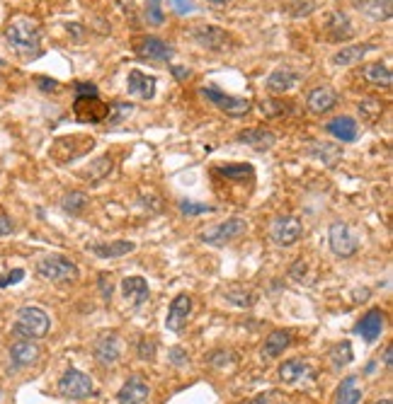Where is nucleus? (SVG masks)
I'll return each instance as SVG.
<instances>
[{
	"label": "nucleus",
	"mask_w": 393,
	"mask_h": 404,
	"mask_svg": "<svg viewBox=\"0 0 393 404\" xmlns=\"http://www.w3.org/2000/svg\"><path fill=\"white\" fill-rule=\"evenodd\" d=\"M6 39H8V44L15 49V54L30 59V56L39 54L41 30L35 20H30V17H15V20L6 27Z\"/></svg>",
	"instance_id": "nucleus-1"
},
{
	"label": "nucleus",
	"mask_w": 393,
	"mask_h": 404,
	"mask_svg": "<svg viewBox=\"0 0 393 404\" xmlns=\"http://www.w3.org/2000/svg\"><path fill=\"white\" fill-rule=\"evenodd\" d=\"M35 269H37V276L51 283H73L80 279L78 266H75L68 256H61V254L44 256V259L37 261Z\"/></svg>",
	"instance_id": "nucleus-2"
},
{
	"label": "nucleus",
	"mask_w": 393,
	"mask_h": 404,
	"mask_svg": "<svg viewBox=\"0 0 393 404\" xmlns=\"http://www.w3.org/2000/svg\"><path fill=\"white\" fill-rule=\"evenodd\" d=\"M49 327H51V320L41 307L27 305L17 310L12 332H15L17 336H22V339H41V336H46Z\"/></svg>",
	"instance_id": "nucleus-3"
},
{
	"label": "nucleus",
	"mask_w": 393,
	"mask_h": 404,
	"mask_svg": "<svg viewBox=\"0 0 393 404\" xmlns=\"http://www.w3.org/2000/svg\"><path fill=\"white\" fill-rule=\"evenodd\" d=\"M189 39L202 49L209 51H231L236 46V39L226 30L216 25H194L189 30Z\"/></svg>",
	"instance_id": "nucleus-4"
},
{
	"label": "nucleus",
	"mask_w": 393,
	"mask_h": 404,
	"mask_svg": "<svg viewBox=\"0 0 393 404\" xmlns=\"http://www.w3.org/2000/svg\"><path fill=\"white\" fill-rule=\"evenodd\" d=\"M245 230H248V221H245V218H229V221L219 223V225H211V228H207V230H202L200 240L211 247H224V245H229L231 240L243 235Z\"/></svg>",
	"instance_id": "nucleus-5"
},
{
	"label": "nucleus",
	"mask_w": 393,
	"mask_h": 404,
	"mask_svg": "<svg viewBox=\"0 0 393 404\" xmlns=\"http://www.w3.org/2000/svg\"><path fill=\"white\" fill-rule=\"evenodd\" d=\"M328 242H330V250H333L335 256L340 259H349V256L357 254L359 250V237L354 235V230L343 221H335L330 223V230H328Z\"/></svg>",
	"instance_id": "nucleus-6"
},
{
	"label": "nucleus",
	"mask_w": 393,
	"mask_h": 404,
	"mask_svg": "<svg viewBox=\"0 0 393 404\" xmlns=\"http://www.w3.org/2000/svg\"><path fill=\"white\" fill-rule=\"evenodd\" d=\"M95 385L83 370L78 368H68L64 373V378L59 380V394L66 399H88L93 397Z\"/></svg>",
	"instance_id": "nucleus-7"
},
{
	"label": "nucleus",
	"mask_w": 393,
	"mask_h": 404,
	"mask_svg": "<svg viewBox=\"0 0 393 404\" xmlns=\"http://www.w3.org/2000/svg\"><path fill=\"white\" fill-rule=\"evenodd\" d=\"M202 94H204V97L209 99L216 109H221V112L229 114V117H243V114L250 112L248 99L226 94V92H221L219 88H214V85H204V88H202Z\"/></svg>",
	"instance_id": "nucleus-8"
},
{
	"label": "nucleus",
	"mask_w": 393,
	"mask_h": 404,
	"mask_svg": "<svg viewBox=\"0 0 393 404\" xmlns=\"http://www.w3.org/2000/svg\"><path fill=\"white\" fill-rule=\"evenodd\" d=\"M304 235V225L296 216H279L277 221L272 223V230H269V237H272L274 245L279 247H291L301 240Z\"/></svg>",
	"instance_id": "nucleus-9"
},
{
	"label": "nucleus",
	"mask_w": 393,
	"mask_h": 404,
	"mask_svg": "<svg viewBox=\"0 0 393 404\" xmlns=\"http://www.w3.org/2000/svg\"><path fill=\"white\" fill-rule=\"evenodd\" d=\"M73 112L78 121L100 123V121H105V119H110V104L100 102L97 94H93V97H75Z\"/></svg>",
	"instance_id": "nucleus-10"
},
{
	"label": "nucleus",
	"mask_w": 393,
	"mask_h": 404,
	"mask_svg": "<svg viewBox=\"0 0 393 404\" xmlns=\"http://www.w3.org/2000/svg\"><path fill=\"white\" fill-rule=\"evenodd\" d=\"M323 30L325 34H328L330 41H338V44H343V41H349L354 37V25L352 20H349L347 15H345L343 10H330L325 12L323 17Z\"/></svg>",
	"instance_id": "nucleus-11"
},
{
	"label": "nucleus",
	"mask_w": 393,
	"mask_h": 404,
	"mask_svg": "<svg viewBox=\"0 0 393 404\" xmlns=\"http://www.w3.org/2000/svg\"><path fill=\"white\" fill-rule=\"evenodd\" d=\"M95 361L102 365V368H115L122 358V341L119 336L112 332V334H102L100 339L93 344Z\"/></svg>",
	"instance_id": "nucleus-12"
},
{
	"label": "nucleus",
	"mask_w": 393,
	"mask_h": 404,
	"mask_svg": "<svg viewBox=\"0 0 393 404\" xmlns=\"http://www.w3.org/2000/svg\"><path fill=\"white\" fill-rule=\"evenodd\" d=\"M383 327H386V312H383L381 307H372V310L354 325V334L362 336L367 344H374V341L381 336Z\"/></svg>",
	"instance_id": "nucleus-13"
},
{
	"label": "nucleus",
	"mask_w": 393,
	"mask_h": 404,
	"mask_svg": "<svg viewBox=\"0 0 393 404\" xmlns=\"http://www.w3.org/2000/svg\"><path fill=\"white\" fill-rule=\"evenodd\" d=\"M134 51L148 61H170L175 56L173 46L165 44L158 37H139V39H134Z\"/></svg>",
	"instance_id": "nucleus-14"
},
{
	"label": "nucleus",
	"mask_w": 393,
	"mask_h": 404,
	"mask_svg": "<svg viewBox=\"0 0 393 404\" xmlns=\"http://www.w3.org/2000/svg\"><path fill=\"white\" fill-rule=\"evenodd\" d=\"M189 315H192V298H189L187 293H180V296L170 303L168 317H165V327H168L170 332H182Z\"/></svg>",
	"instance_id": "nucleus-15"
},
{
	"label": "nucleus",
	"mask_w": 393,
	"mask_h": 404,
	"mask_svg": "<svg viewBox=\"0 0 393 404\" xmlns=\"http://www.w3.org/2000/svg\"><path fill=\"white\" fill-rule=\"evenodd\" d=\"M325 131H328L330 136H333V139H338L340 143H354V141L359 139V123H357V119L347 117V114L330 119V121L325 123Z\"/></svg>",
	"instance_id": "nucleus-16"
},
{
	"label": "nucleus",
	"mask_w": 393,
	"mask_h": 404,
	"mask_svg": "<svg viewBox=\"0 0 393 404\" xmlns=\"http://www.w3.org/2000/svg\"><path fill=\"white\" fill-rule=\"evenodd\" d=\"M148 394H151L148 383H146L141 375H131V378L122 385L119 392H117V402L119 404H144L146 399H148Z\"/></svg>",
	"instance_id": "nucleus-17"
},
{
	"label": "nucleus",
	"mask_w": 393,
	"mask_h": 404,
	"mask_svg": "<svg viewBox=\"0 0 393 404\" xmlns=\"http://www.w3.org/2000/svg\"><path fill=\"white\" fill-rule=\"evenodd\" d=\"M236 141L250 145V148H255V150H269V148H274V143H277V136H274L269 128L255 126V128H243V131L236 136Z\"/></svg>",
	"instance_id": "nucleus-18"
},
{
	"label": "nucleus",
	"mask_w": 393,
	"mask_h": 404,
	"mask_svg": "<svg viewBox=\"0 0 393 404\" xmlns=\"http://www.w3.org/2000/svg\"><path fill=\"white\" fill-rule=\"evenodd\" d=\"M122 296H124L126 303H131V307H141L144 303H148L151 291L146 279L141 276H126L122 281Z\"/></svg>",
	"instance_id": "nucleus-19"
},
{
	"label": "nucleus",
	"mask_w": 393,
	"mask_h": 404,
	"mask_svg": "<svg viewBox=\"0 0 393 404\" xmlns=\"http://www.w3.org/2000/svg\"><path fill=\"white\" fill-rule=\"evenodd\" d=\"M299 80H301V75L296 73V70H291V68H274L272 73L267 75V90L269 92H274V94H284V92H289V90H294L296 85H299Z\"/></svg>",
	"instance_id": "nucleus-20"
},
{
	"label": "nucleus",
	"mask_w": 393,
	"mask_h": 404,
	"mask_svg": "<svg viewBox=\"0 0 393 404\" xmlns=\"http://www.w3.org/2000/svg\"><path fill=\"white\" fill-rule=\"evenodd\" d=\"M155 85H158V80H155L153 75L141 73V70H131L129 78H126V90H129V94H134V97H139V99H153Z\"/></svg>",
	"instance_id": "nucleus-21"
},
{
	"label": "nucleus",
	"mask_w": 393,
	"mask_h": 404,
	"mask_svg": "<svg viewBox=\"0 0 393 404\" xmlns=\"http://www.w3.org/2000/svg\"><path fill=\"white\" fill-rule=\"evenodd\" d=\"M309 109L314 114H325L338 104V92H335L330 85H320V88H314L309 92V99H306Z\"/></svg>",
	"instance_id": "nucleus-22"
},
{
	"label": "nucleus",
	"mask_w": 393,
	"mask_h": 404,
	"mask_svg": "<svg viewBox=\"0 0 393 404\" xmlns=\"http://www.w3.org/2000/svg\"><path fill=\"white\" fill-rule=\"evenodd\" d=\"M10 361H12V368H27V365L37 363L39 361V346L27 339L15 341L10 346Z\"/></svg>",
	"instance_id": "nucleus-23"
},
{
	"label": "nucleus",
	"mask_w": 393,
	"mask_h": 404,
	"mask_svg": "<svg viewBox=\"0 0 393 404\" xmlns=\"http://www.w3.org/2000/svg\"><path fill=\"white\" fill-rule=\"evenodd\" d=\"M95 256H100V259H117V256H124L129 252L136 250V242L129 240H117V242H95V245L88 247Z\"/></svg>",
	"instance_id": "nucleus-24"
},
{
	"label": "nucleus",
	"mask_w": 393,
	"mask_h": 404,
	"mask_svg": "<svg viewBox=\"0 0 393 404\" xmlns=\"http://www.w3.org/2000/svg\"><path fill=\"white\" fill-rule=\"evenodd\" d=\"M354 8H357L362 15H367L369 20H391L393 15V8H391V0H352Z\"/></svg>",
	"instance_id": "nucleus-25"
},
{
	"label": "nucleus",
	"mask_w": 393,
	"mask_h": 404,
	"mask_svg": "<svg viewBox=\"0 0 393 404\" xmlns=\"http://www.w3.org/2000/svg\"><path fill=\"white\" fill-rule=\"evenodd\" d=\"M369 51H374L372 44H354V46H345V49H340L338 54L330 59V63L335 65V68H347V65H354V63H362V59L369 54Z\"/></svg>",
	"instance_id": "nucleus-26"
},
{
	"label": "nucleus",
	"mask_w": 393,
	"mask_h": 404,
	"mask_svg": "<svg viewBox=\"0 0 393 404\" xmlns=\"http://www.w3.org/2000/svg\"><path fill=\"white\" fill-rule=\"evenodd\" d=\"M214 174H221V177L229 179V182H233V184H245V179H248V182L255 179V170H253V165H248V163L219 165V168H214Z\"/></svg>",
	"instance_id": "nucleus-27"
},
{
	"label": "nucleus",
	"mask_w": 393,
	"mask_h": 404,
	"mask_svg": "<svg viewBox=\"0 0 393 404\" xmlns=\"http://www.w3.org/2000/svg\"><path fill=\"white\" fill-rule=\"evenodd\" d=\"M291 344V332L289 330H274L272 334L265 339L262 346V356L265 358H277V356L284 354V349Z\"/></svg>",
	"instance_id": "nucleus-28"
},
{
	"label": "nucleus",
	"mask_w": 393,
	"mask_h": 404,
	"mask_svg": "<svg viewBox=\"0 0 393 404\" xmlns=\"http://www.w3.org/2000/svg\"><path fill=\"white\" fill-rule=\"evenodd\" d=\"M309 155L316 160H320L323 165H328V168H335V165L343 160V148H340V145H333V143H311Z\"/></svg>",
	"instance_id": "nucleus-29"
},
{
	"label": "nucleus",
	"mask_w": 393,
	"mask_h": 404,
	"mask_svg": "<svg viewBox=\"0 0 393 404\" xmlns=\"http://www.w3.org/2000/svg\"><path fill=\"white\" fill-rule=\"evenodd\" d=\"M314 370H311V365L306 363L304 358H289L287 363L279 368V378L284 380V383H299V380H304L306 375H311Z\"/></svg>",
	"instance_id": "nucleus-30"
},
{
	"label": "nucleus",
	"mask_w": 393,
	"mask_h": 404,
	"mask_svg": "<svg viewBox=\"0 0 393 404\" xmlns=\"http://www.w3.org/2000/svg\"><path fill=\"white\" fill-rule=\"evenodd\" d=\"M362 402V390L357 385V375H347L340 383L338 392H335V404H359Z\"/></svg>",
	"instance_id": "nucleus-31"
},
{
	"label": "nucleus",
	"mask_w": 393,
	"mask_h": 404,
	"mask_svg": "<svg viewBox=\"0 0 393 404\" xmlns=\"http://www.w3.org/2000/svg\"><path fill=\"white\" fill-rule=\"evenodd\" d=\"M362 75H364V80H367V83L376 85V88H391V85H393V73H391V68H388L386 63H369V65H364Z\"/></svg>",
	"instance_id": "nucleus-32"
},
{
	"label": "nucleus",
	"mask_w": 393,
	"mask_h": 404,
	"mask_svg": "<svg viewBox=\"0 0 393 404\" xmlns=\"http://www.w3.org/2000/svg\"><path fill=\"white\" fill-rule=\"evenodd\" d=\"M258 107H260V114H262V117L279 119V117H287V114H291L294 104L289 102V99H282V97H269V99H262Z\"/></svg>",
	"instance_id": "nucleus-33"
},
{
	"label": "nucleus",
	"mask_w": 393,
	"mask_h": 404,
	"mask_svg": "<svg viewBox=\"0 0 393 404\" xmlns=\"http://www.w3.org/2000/svg\"><path fill=\"white\" fill-rule=\"evenodd\" d=\"M328 358H330V363H333L335 370H343L345 365H349L354 358L352 344H349V341H340V344H335L333 349L328 351Z\"/></svg>",
	"instance_id": "nucleus-34"
},
{
	"label": "nucleus",
	"mask_w": 393,
	"mask_h": 404,
	"mask_svg": "<svg viewBox=\"0 0 393 404\" xmlns=\"http://www.w3.org/2000/svg\"><path fill=\"white\" fill-rule=\"evenodd\" d=\"M224 298L236 307H253L255 305V293L248 291L245 286H231L229 291L224 293Z\"/></svg>",
	"instance_id": "nucleus-35"
},
{
	"label": "nucleus",
	"mask_w": 393,
	"mask_h": 404,
	"mask_svg": "<svg viewBox=\"0 0 393 404\" xmlns=\"http://www.w3.org/2000/svg\"><path fill=\"white\" fill-rule=\"evenodd\" d=\"M88 203H90V199H88V194H83V192H70L61 199V208H64L66 213H70V216H78L80 211H85Z\"/></svg>",
	"instance_id": "nucleus-36"
},
{
	"label": "nucleus",
	"mask_w": 393,
	"mask_h": 404,
	"mask_svg": "<svg viewBox=\"0 0 393 404\" xmlns=\"http://www.w3.org/2000/svg\"><path fill=\"white\" fill-rule=\"evenodd\" d=\"M284 10L291 17H309L316 10V0H284Z\"/></svg>",
	"instance_id": "nucleus-37"
},
{
	"label": "nucleus",
	"mask_w": 393,
	"mask_h": 404,
	"mask_svg": "<svg viewBox=\"0 0 393 404\" xmlns=\"http://www.w3.org/2000/svg\"><path fill=\"white\" fill-rule=\"evenodd\" d=\"M207 363L214 365V368H219V370H226L236 363V354L233 351H226V349H216L207 356Z\"/></svg>",
	"instance_id": "nucleus-38"
},
{
	"label": "nucleus",
	"mask_w": 393,
	"mask_h": 404,
	"mask_svg": "<svg viewBox=\"0 0 393 404\" xmlns=\"http://www.w3.org/2000/svg\"><path fill=\"white\" fill-rule=\"evenodd\" d=\"M146 20H148V25H155V27L165 22L160 0H146Z\"/></svg>",
	"instance_id": "nucleus-39"
},
{
	"label": "nucleus",
	"mask_w": 393,
	"mask_h": 404,
	"mask_svg": "<svg viewBox=\"0 0 393 404\" xmlns=\"http://www.w3.org/2000/svg\"><path fill=\"white\" fill-rule=\"evenodd\" d=\"M136 356H139L141 361H153L155 358V341L151 339V336H141V339L136 341Z\"/></svg>",
	"instance_id": "nucleus-40"
},
{
	"label": "nucleus",
	"mask_w": 393,
	"mask_h": 404,
	"mask_svg": "<svg viewBox=\"0 0 393 404\" xmlns=\"http://www.w3.org/2000/svg\"><path fill=\"white\" fill-rule=\"evenodd\" d=\"M112 172V160L110 158H100L97 163H93V170H88V172H83V177L88 179H102L105 174Z\"/></svg>",
	"instance_id": "nucleus-41"
},
{
	"label": "nucleus",
	"mask_w": 393,
	"mask_h": 404,
	"mask_svg": "<svg viewBox=\"0 0 393 404\" xmlns=\"http://www.w3.org/2000/svg\"><path fill=\"white\" fill-rule=\"evenodd\" d=\"M180 211L184 216H202V213H214V206H207V203H197V201H180Z\"/></svg>",
	"instance_id": "nucleus-42"
},
{
	"label": "nucleus",
	"mask_w": 393,
	"mask_h": 404,
	"mask_svg": "<svg viewBox=\"0 0 393 404\" xmlns=\"http://www.w3.org/2000/svg\"><path fill=\"white\" fill-rule=\"evenodd\" d=\"M168 363L175 365V368H184V365L189 363L187 351H184L182 346H173V349L168 351Z\"/></svg>",
	"instance_id": "nucleus-43"
},
{
	"label": "nucleus",
	"mask_w": 393,
	"mask_h": 404,
	"mask_svg": "<svg viewBox=\"0 0 393 404\" xmlns=\"http://www.w3.org/2000/svg\"><path fill=\"white\" fill-rule=\"evenodd\" d=\"M35 83H37V88L41 90V92H61L64 90V85L59 83V80H51V78H44V75H37L35 78Z\"/></svg>",
	"instance_id": "nucleus-44"
},
{
	"label": "nucleus",
	"mask_w": 393,
	"mask_h": 404,
	"mask_svg": "<svg viewBox=\"0 0 393 404\" xmlns=\"http://www.w3.org/2000/svg\"><path fill=\"white\" fill-rule=\"evenodd\" d=\"M110 112H115V119H110V123H117V121H122L124 117H131V112H134V104L117 102V104H112V107H110Z\"/></svg>",
	"instance_id": "nucleus-45"
},
{
	"label": "nucleus",
	"mask_w": 393,
	"mask_h": 404,
	"mask_svg": "<svg viewBox=\"0 0 393 404\" xmlns=\"http://www.w3.org/2000/svg\"><path fill=\"white\" fill-rule=\"evenodd\" d=\"M97 286H100L102 298H105V301L110 303V301H112V293H115V286H112V279L107 276V274H100V281H97Z\"/></svg>",
	"instance_id": "nucleus-46"
},
{
	"label": "nucleus",
	"mask_w": 393,
	"mask_h": 404,
	"mask_svg": "<svg viewBox=\"0 0 393 404\" xmlns=\"http://www.w3.org/2000/svg\"><path fill=\"white\" fill-rule=\"evenodd\" d=\"M359 112L367 117H376V114H381V104L376 99H364V102H359Z\"/></svg>",
	"instance_id": "nucleus-47"
},
{
	"label": "nucleus",
	"mask_w": 393,
	"mask_h": 404,
	"mask_svg": "<svg viewBox=\"0 0 393 404\" xmlns=\"http://www.w3.org/2000/svg\"><path fill=\"white\" fill-rule=\"evenodd\" d=\"M25 279V272L22 269H12L8 276H0V288H6V286H12V283H17V281H22Z\"/></svg>",
	"instance_id": "nucleus-48"
},
{
	"label": "nucleus",
	"mask_w": 393,
	"mask_h": 404,
	"mask_svg": "<svg viewBox=\"0 0 393 404\" xmlns=\"http://www.w3.org/2000/svg\"><path fill=\"white\" fill-rule=\"evenodd\" d=\"M97 94V88L93 83H78L75 85V97H93Z\"/></svg>",
	"instance_id": "nucleus-49"
},
{
	"label": "nucleus",
	"mask_w": 393,
	"mask_h": 404,
	"mask_svg": "<svg viewBox=\"0 0 393 404\" xmlns=\"http://www.w3.org/2000/svg\"><path fill=\"white\" fill-rule=\"evenodd\" d=\"M170 6L175 8V12H178V15H187V12L194 10V6L189 3V0H170Z\"/></svg>",
	"instance_id": "nucleus-50"
},
{
	"label": "nucleus",
	"mask_w": 393,
	"mask_h": 404,
	"mask_svg": "<svg viewBox=\"0 0 393 404\" xmlns=\"http://www.w3.org/2000/svg\"><path fill=\"white\" fill-rule=\"evenodd\" d=\"M15 230V225H12V221L8 216H0V237L10 235V232Z\"/></svg>",
	"instance_id": "nucleus-51"
},
{
	"label": "nucleus",
	"mask_w": 393,
	"mask_h": 404,
	"mask_svg": "<svg viewBox=\"0 0 393 404\" xmlns=\"http://www.w3.org/2000/svg\"><path fill=\"white\" fill-rule=\"evenodd\" d=\"M272 399H274V394L267 392V394H258V397L248 399V402H243V404H272Z\"/></svg>",
	"instance_id": "nucleus-52"
},
{
	"label": "nucleus",
	"mask_w": 393,
	"mask_h": 404,
	"mask_svg": "<svg viewBox=\"0 0 393 404\" xmlns=\"http://www.w3.org/2000/svg\"><path fill=\"white\" fill-rule=\"evenodd\" d=\"M170 70H173V75H175L178 80H187L189 75H192V73H189V68H184V65H173Z\"/></svg>",
	"instance_id": "nucleus-53"
},
{
	"label": "nucleus",
	"mask_w": 393,
	"mask_h": 404,
	"mask_svg": "<svg viewBox=\"0 0 393 404\" xmlns=\"http://www.w3.org/2000/svg\"><path fill=\"white\" fill-rule=\"evenodd\" d=\"M383 365L391 368V346H386V351H383Z\"/></svg>",
	"instance_id": "nucleus-54"
},
{
	"label": "nucleus",
	"mask_w": 393,
	"mask_h": 404,
	"mask_svg": "<svg viewBox=\"0 0 393 404\" xmlns=\"http://www.w3.org/2000/svg\"><path fill=\"white\" fill-rule=\"evenodd\" d=\"M209 3H211V6H224L226 0H209Z\"/></svg>",
	"instance_id": "nucleus-55"
},
{
	"label": "nucleus",
	"mask_w": 393,
	"mask_h": 404,
	"mask_svg": "<svg viewBox=\"0 0 393 404\" xmlns=\"http://www.w3.org/2000/svg\"><path fill=\"white\" fill-rule=\"evenodd\" d=\"M376 404H393L391 399H381V402H376Z\"/></svg>",
	"instance_id": "nucleus-56"
}]
</instances>
